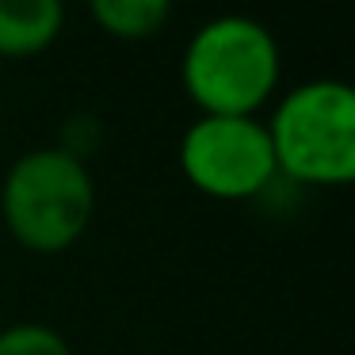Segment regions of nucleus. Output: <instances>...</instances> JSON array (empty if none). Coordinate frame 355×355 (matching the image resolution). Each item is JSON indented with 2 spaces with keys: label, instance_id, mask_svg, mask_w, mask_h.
Masks as SVG:
<instances>
[{
  "label": "nucleus",
  "instance_id": "6",
  "mask_svg": "<svg viewBox=\"0 0 355 355\" xmlns=\"http://www.w3.org/2000/svg\"><path fill=\"white\" fill-rule=\"evenodd\" d=\"M172 0H92V12L103 31L123 39H146L164 24Z\"/></svg>",
  "mask_w": 355,
  "mask_h": 355
},
{
  "label": "nucleus",
  "instance_id": "1",
  "mask_svg": "<svg viewBox=\"0 0 355 355\" xmlns=\"http://www.w3.org/2000/svg\"><path fill=\"white\" fill-rule=\"evenodd\" d=\"M0 210L19 245L54 256L80 241V233L88 230L96 210V187L80 157L65 149H35L8 168Z\"/></svg>",
  "mask_w": 355,
  "mask_h": 355
},
{
  "label": "nucleus",
  "instance_id": "7",
  "mask_svg": "<svg viewBox=\"0 0 355 355\" xmlns=\"http://www.w3.org/2000/svg\"><path fill=\"white\" fill-rule=\"evenodd\" d=\"M0 355H73V352L58 329L24 321L0 332Z\"/></svg>",
  "mask_w": 355,
  "mask_h": 355
},
{
  "label": "nucleus",
  "instance_id": "4",
  "mask_svg": "<svg viewBox=\"0 0 355 355\" xmlns=\"http://www.w3.org/2000/svg\"><path fill=\"white\" fill-rule=\"evenodd\" d=\"M180 168L210 199H252L275 176L268 126L252 115H202L180 141Z\"/></svg>",
  "mask_w": 355,
  "mask_h": 355
},
{
  "label": "nucleus",
  "instance_id": "2",
  "mask_svg": "<svg viewBox=\"0 0 355 355\" xmlns=\"http://www.w3.org/2000/svg\"><path fill=\"white\" fill-rule=\"evenodd\" d=\"M279 80V50L248 16H218L184 50L187 96L207 115H252Z\"/></svg>",
  "mask_w": 355,
  "mask_h": 355
},
{
  "label": "nucleus",
  "instance_id": "5",
  "mask_svg": "<svg viewBox=\"0 0 355 355\" xmlns=\"http://www.w3.org/2000/svg\"><path fill=\"white\" fill-rule=\"evenodd\" d=\"M62 31V0H0V54L24 58Z\"/></svg>",
  "mask_w": 355,
  "mask_h": 355
},
{
  "label": "nucleus",
  "instance_id": "3",
  "mask_svg": "<svg viewBox=\"0 0 355 355\" xmlns=\"http://www.w3.org/2000/svg\"><path fill=\"white\" fill-rule=\"evenodd\" d=\"M275 172L336 187L355 176V96L340 80L294 88L268 123Z\"/></svg>",
  "mask_w": 355,
  "mask_h": 355
}]
</instances>
